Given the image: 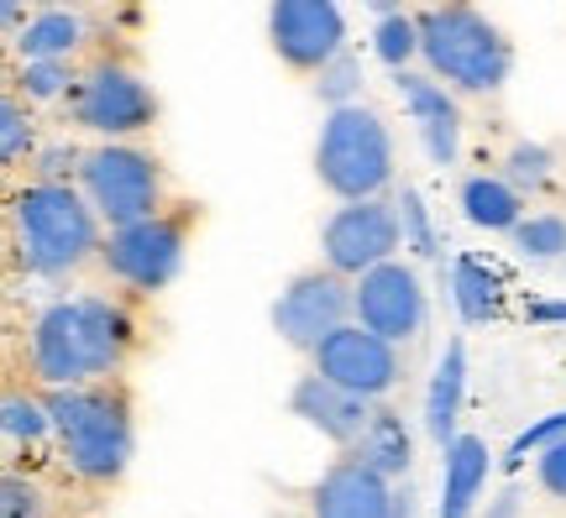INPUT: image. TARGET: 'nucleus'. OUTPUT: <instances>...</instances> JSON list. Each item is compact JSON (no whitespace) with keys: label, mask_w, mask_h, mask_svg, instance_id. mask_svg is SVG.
I'll return each mask as SVG.
<instances>
[{"label":"nucleus","mask_w":566,"mask_h":518,"mask_svg":"<svg viewBox=\"0 0 566 518\" xmlns=\"http://www.w3.org/2000/svg\"><path fill=\"white\" fill-rule=\"evenodd\" d=\"M137 351V315L111 294H63L27 325V372L38 388L111 382Z\"/></svg>","instance_id":"obj_1"},{"label":"nucleus","mask_w":566,"mask_h":518,"mask_svg":"<svg viewBox=\"0 0 566 518\" xmlns=\"http://www.w3.org/2000/svg\"><path fill=\"white\" fill-rule=\"evenodd\" d=\"M6 246L21 278L59 283L80 273L84 262H101L105 220L84 200L80 183L32 179L6 200Z\"/></svg>","instance_id":"obj_2"},{"label":"nucleus","mask_w":566,"mask_h":518,"mask_svg":"<svg viewBox=\"0 0 566 518\" xmlns=\"http://www.w3.org/2000/svg\"><path fill=\"white\" fill-rule=\"evenodd\" d=\"M53 440H59L63 466L84 487H116L137 456V419L132 399L116 382H74V388H42Z\"/></svg>","instance_id":"obj_3"},{"label":"nucleus","mask_w":566,"mask_h":518,"mask_svg":"<svg viewBox=\"0 0 566 518\" xmlns=\"http://www.w3.org/2000/svg\"><path fill=\"white\" fill-rule=\"evenodd\" d=\"M420 59L457 95H499L514 68V42L472 0H436L420 17Z\"/></svg>","instance_id":"obj_4"},{"label":"nucleus","mask_w":566,"mask_h":518,"mask_svg":"<svg viewBox=\"0 0 566 518\" xmlns=\"http://www.w3.org/2000/svg\"><path fill=\"white\" fill-rule=\"evenodd\" d=\"M394 131L373 105L352 101L336 105L321 120V141H315V179L331 189L336 200H378L394 183Z\"/></svg>","instance_id":"obj_5"},{"label":"nucleus","mask_w":566,"mask_h":518,"mask_svg":"<svg viewBox=\"0 0 566 518\" xmlns=\"http://www.w3.org/2000/svg\"><path fill=\"white\" fill-rule=\"evenodd\" d=\"M184 246H189V215L158 210V215L132 220V225H111L101 246V267L116 288L137 294V299H153L179 278Z\"/></svg>","instance_id":"obj_6"},{"label":"nucleus","mask_w":566,"mask_h":518,"mask_svg":"<svg viewBox=\"0 0 566 518\" xmlns=\"http://www.w3.org/2000/svg\"><path fill=\"white\" fill-rule=\"evenodd\" d=\"M80 189L84 200L101 210L105 231L111 225H132L163 210V168L153 152H142L132 141H101L95 152L80 162Z\"/></svg>","instance_id":"obj_7"},{"label":"nucleus","mask_w":566,"mask_h":518,"mask_svg":"<svg viewBox=\"0 0 566 518\" xmlns=\"http://www.w3.org/2000/svg\"><path fill=\"white\" fill-rule=\"evenodd\" d=\"M69 120L105 141H126L142 137L158 120V95H153V84L142 80L137 68L101 59L95 68H84L74 89H69Z\"/></svg>","instance_id":"obj_8"},{"label":"nucleus","mask_w":566,"mask_h":518,"mask_svg":"<svg viewBox=\"0 0 566 518\" xmlns=\"http://www.w3.org/2000/svg\"><path fill=\"white\" fill-rule=\"evenodd\" d=\"M352 319H357V278H346L336 267H304L273 299V330L283 346H294L304 357Z\"/></svg>","instance_id":"obj_9"},{"label":"nucleus","mask_w":566,"mask_h":518,"mask_svg":"<svg viewBox=\"0 0 566 518\" xmlns=\"http://www.w3.org/2000/svg\"><path fill=\"white\" fill-rule=\"evenodd\" d=\"M405 246V225H399V200H342V210H331L321 225V257L325 267H336L346 278H363L367 267L399 257Z\"/></svg>","instance_id":"obj_10"},{"label":"nucleus","mask_w":566,"mask_h":518,"mask_svg":"<svg viewBox=\"0 0 566 518\" xmlns=\"http://www.w3.org/2000/svg\"><path fill=\"white\" fill-rule=\"evenodd\" d=\"M310 367L352 393H363V399H388L405 382V346H394L388 336L367 330L363 319H352L310 351Z\"/></svg>","instance_id":"obj_11"},{"label":"nucleus","mask_w":566,"mask_h":518,"mask_svg":"<svg viewBox=\"0 0 566 518\" xmlns=\"http://www.w3.org/2000/svg\"><path fill=\"white\" fill-rule=\"evenodd\" d=\"M357 319L367 330L388 336L394 346H415L430 325V294L415 262L388 257L357 278Z\"/></svg>","instance_id":"obj_12"},{"label":"nucleus","mask_w":566,"mask_h":518,"mask_svg":"<svg viewBox=\"0 0 566 518\" xmlns=\"http://www.w3.org/2000/svg\"><path fill=\"white\" fill-rule=\"evenodd\" d=\"M268 42L283 68L321 74L346 47V17L336 0H273L268 6Z\"/></svg>","instance_id":"obj_13"},{"label":"nucleus","mask_w":566,"mask_h":518,"mask_svg":"<svg viewBox=\"0 0 566 518\" xmlns=\"http://www.w3.org/2000/svg\"><path fill=\"white\" fill-rule=\"evenodd\" d=\"M289 414L300 419L304 430L331 440L336 451H352L363 440V430L373 424V414H378V399H363V393H352V388H342V382H331L325 372L310 367L289 388Z\"/></svg>","instance_id":"obj_14"},{"label":"nucleus","mask_w":566,"mask_h":518,"mask_svg":"<svg viewBox=\"0 0 566 518\" xmlns=\"http://www.w3.org/2000/svg\"><path fill=\"white\" fill-rule=\"evenodd\" d=\"M394 89L405 101L409 120L420 126V141L436 168H451L457 152H462V110H457V89L441 84L430 68L415 74V68H394Z\"/></svg>","instance_id":"obj_15"},{"label":"nucleus","mask_w":566,"mask_h":518,"mask_svg":"<svg viewBox=\"0 0 566 518\" xmlns=\"http://www.w3.org/2000/svg\"><path fill=\"white\" fill-rule=\"evenodd\" d=\"M388 508H394V482L346 451L310 487V518H388Z\"/></svg>","instance_id":"obj_16"},{"label":"nucleus","mask_w":566,"mask_h":518,"mask_svg":"<svg viewBox=\"0 0 566 518\" xmlns=\"http://www.w3.org/2000/svg\"><path fill=\"white\" fill-rule=\"evenodd\" d=\"M488 472H493V451H488L483 435H457L441 451V503H436V518H472L478 514V498L488 487Z\"/></svg>","instance_id":"obj_17"},{"label":"nucleus","mask_w":566,"mask_h":518,"mask_svg":"<svg viewBox=\"0 0 566 518\" xmlns=\"http://www.w3.org/2000/svg\"><path fill=\"white\" fill-rule=\"evenodd\" d=\"M462 403H467V340L451 336L446 351L436 357L430 388H424V435L436 440L441 451L462 435Z\"/></svg>","instance_id":"obj_18"},{"label":"nucleus","mask_w":566,"mask_h":518,"mask_svg":"<svg viewBox=\"0 0 566 518\" xmlns=\"http://www.w3.org/2000/svg\"><path fill=\"white\" fill-rule=\"evenodd\" d=\"M346 456H357L363 466H373V472H384L388 482H405L409 466H415V435H409V424L399 409H384L378 403V414H373V424L363 430V440L346 451Z\"/></svg>","instance_id":"obj_19"},{"label":"nucleus","mask_w":566,"mask_h":518,"mask_svg":"<svg viewBox=\"0 0 566 518\" xmlns=\"http://www.w3.org/2000/svg\"><path fill=\"white\" fill-rule=\"evenodd\" d=\"M90 38V21L80 11H69V6H48L38 17L21 27L11 47H17V59H74Z\"/></svg>","instance_id":"obj_20"},{"label":"nucleus","mask_w":566,"mask_h":518,"mask_svg":"<svg viewBox=\"0 0 566 518\" xmlns=\"http://www.w3.org/2000/svg\"><path fill=\"white\" fill-rule=\"evenodd\" d=\"M462 215L478 231H514L525 220V194L504 173H472L462 179Z\"/></svg>","instance_id":"obj_21"},{"label":"nucleus","mask_w":566,"mask_h":518,"mask_svg":"<svg viewBox=\"0 0 566 518\" xmlns=\"http://www.w3.org/2000/svg\"><path fill=\"white\" fill-rule=\"evenodd\" d=\"M451 304H457L462 325H488L504 315V283L478 257H457L451 262Z\"/></svg>","instance_id":"obj_22"},{"label":"nucleus","mask_w":566,"mask_h":518,"mask_svg":"<svg viewBox=\"0 0 566 518\" xmlns=\"http://www.w3.org/2000/svg\"><path fill=\"white\" fill-rule=\"evenodd\" d=\"M0 430H6V445H42L53 435V414H48V399L42 388H21V382H6V399H0Z\"/></svg>","instance_id":"obj_23"},{"label":"nucleus","mask_w":566,"mask_h":518,"mask_svg":"<svg viewBox=\"0 0 566 518\" xmlns=\"http://www.w3.org/2000/svg\"><path fill=\"white\" fill-rule=\"evenodd\" d=\"M38 158V126H32V110L21 101L17 89L0 95V162L17 168V162Z\"/></svg>","instance_id":"obj_24"},{"label":"nucleus","mask_w":566,"mask_h":518,"mask_svg":"<svg viewBox=\"0 0 566 518\" xmlns=\"http://www.w3.org/2000/svg\"><path fill=\"white\" fill-rule=\"evenodd\" d=\"M394 200H399V225H405V252L415 262H436L441 257V231H436V220H430L424 194L415 189V183H405Z\"/></svg>","instance_id":"obj_25"},{"label":"nucleus","mask_w":566,"mask_h":518,"mask_svg":"<svg viewBox=\"0 0 566 518\" xmlns=\"http://www.w3.org/2000/svg\"><path fill=\"white\" fill-rule=\"evenodd\" d=\"M514 252L530 262H556L566 257V215H551V210H541V215H525L514 231Z\"/></svg>","instance_id":"obj_26"},{"label":"nucleus","mask_w":566,"mask_h":518,"mask_svg":"<svg viewBox=\"0 0 566 518\" xmlns=\"http://www.w3.org/2000/svg\"><path fill=\"white\" fill-rule=\"evenodd\" d=\"M17 89L21 101H59L74 89V68L69 59H17Z\"/></svg>","instance_id":"obj_27"},{"label":"nucleus","mask_w":566,"mask_h":518,"mask_svg":"<svg viewBox=\"0 0 566 518\" xmlns=\"http://www.w3.org/2000/svg\"><path fill=\"white\" fill-rule=\"evenodd\" d=\"M373 53H378L388 68H409V59L420 53V21L405 17V11H388V17H378Z\"/></svg>","instance_id":"obj_28"},{"label":"nucleus","mask_w":566,"mask_h":518,"mask_svg":"<svg viewBox=\"0 0 566 518\" xmlns=\"http://www.w3.org/2000/svg\"><path fill=\"white\" fill-rule=\"evenodd\" d=\"M315 80V95H321V105H352V101H363V63L352 59V47H342L336 59L325 63L321 74H310Z\"/></svg>","instance_id":"obj_29"},{"label":"nucleus","mask_w":566,"mask_h":518,"mask_svg":"<svg viewBox=\"0 0 566 518\" xmlns=\"http://www.w3.org/2000/svg\"><path fill=\"white\" fill-rule=\"evenodd\" d=\"M551 168H556L551 147H541V141H514L504 158V179L514 183L520 194H541L551 183Z\"/></svg>","instance_id":"obj_30"},{"label":"nucleus","mask_w":566,"mask_h":518,"mask_svg":"<svg viewBox=\"0 0 566 518\" xmlns=\"http://www.w3.org/2000/svg\"><path fill=\"white\" fill-rule=\"evenodd\" d=\"M0 518H48V498L32 477H21L17 466L0 477Z\"/></svg>","instance_id":"obj_31"},{"label":"nucleus","mask_w":566,"mask_h":518,"mask_svg":"<svg viewBox=\"0 0 566 518\" xmlns=\"http://www.w3.org/2000/svg\"><path fill=\"white\" fill-rule=\"evenodd\" d=\"M551 440H566V409H556V414H546V419H535L530 430H520L514 435V445H509V472H520L525 466V456H541Z\"/></svg>","instance_id":"obj_32"},{"label":"nucleus","mask_w":566,"mask_h":518,"mask_svg":"<svg viewBox=\"0 0 566 518\" xmlns=\"http://www.w3.org/2000/svg\"><path fill=\"white\" fill-rule=\"evenodd\" d=\"M535 482H541L546 498L566 503V440H551L546 451L535 456Z\"/></svg>","instance_id":"obj_33"},{"label":"nucleus","mask_w":566,"mask_h":518,"mask_svg":"<svg viewBox=\"0 0 566 518\" xmlns=\"http://www.w3.org/2000/svg\"><path fill=\"white\" fill-rule=\"evenodd\" d=\"M520 508H525V498H520V487H504L499 498L488 503L478 518H520Z\"/></svg>","instance_id":"obj_34"},{"label":"nucleus","mask_w":566,"mask_h":518,"mask_svg":"<svg viewBox=\"0 0 566 518\" xmlns=\"http://www.w3.org/2000/svg\"><path fill=\"white\" fill-rule=\"evenodd\" d=\"M388 518H415V482H394V508H388Z\"/></svg>","instance_id":"obj_35"},{"label":"nucleus","mask_w":566,"mask_h":518,"mask_svg":"<svg viewBox=\"0 0 566 518\" xmlns=\"http://www.w3.org/2000/svg\"><path fill=\"white\" fill-rule=\"evenodd\" d=\"M530 319H535V325H566V304H556V299L530 304Z\"/></svg>","instance_id":"obj_36"},{"label":"nucleus","mask_w":566,"mask_h":518,"mask_svg":"<svg viewBox=\"0 0 566 518\" xmlns=\"http://www.w3.org/2000/svg\"><path fill=\"white\" fill-rule=\"evenodd\" d=\"M21 6H27V0H0V27H6V38H17L21 27H27V21H21Z\"/></svg>","instance_id":"obj_37"},{"label":"nucleus","mask_w":566,"mask_h":518,"mask_svg":"<svg viewBox=\"0 0 566 518\" xmlns=\"http://www.w3.org/2000/svg\"><path fill=\"white\" fill-rule=\"evenodd\" d=\"M367 6H373L378 17H388V11H399V0H367Z\"/></svg>","instance_id":"obj_38"},{"label":"nucleus","mask_w":566,"mask_h":518,"mask_svg":"<svg viewBox=\"0 0 566 518\" xmlns=\"http://www.w3.org/2000/svg\"><path fill=\"white\" fill-rule=\"evenodd\" d=\"M48 6H59V0H48Z\"/></svg>","instance_id":"obj_39"}]
</instances>
